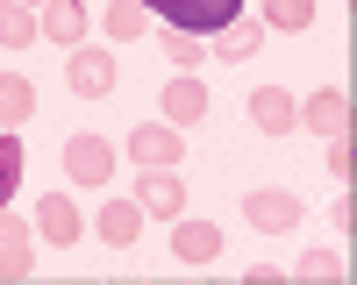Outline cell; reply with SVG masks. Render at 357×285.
Wrapping results in <instances>:
<instances>
[{"instance_id": "6da1fadb", "label": "cell", "mask_w": 357, "mask_h": 285, "mask_svg": "<svg viewBox=\"0 0 357 285\" xmlns=\"http://www.w3.org/2000/svg\"><path fill=\"white\" fill-rule=\"evenodd\" d=\"M143 15H165V28H186V36H215L243 15V0H143Z\"/></svg>"}, {"instance_id": "7a4b0ae2", "label": "cell", "mask_w": 357, "mask_h": 285, "mask_svg": "<svg viewBox=\"0 0 357 285\" xmlns=\"http://www.w3.org/2000/svg\"><path fill=\"white\" fill-rule=\"evenodd\" d=\"M301 193H286V186H257V193H243V221L250 228H264V236H286V228H301Z\"/></svg>"}, {"instance_id": "3957f363", "label": "cell", "mask_w": 357, "mask_h": 285, "mask_svg": "<svg viewBox=\"0 0 357 285\" xmlns=\"http://www.w3.org/2000/svg\"><path fill=\"white\" fill-rule=\"evenodd\" d=\"M122 150H129V164H143V171H151V164H178V157H186V129H172V122H136Z\"/></svg>"}, {"instance_id": "277c9868", "label": "cell", "mask_w": 357, "mask_h": 285, "mask_svg": "<svg viewBox=\"0 0 357 285\" xmlns=\"http://www.w3.org/2000/svg\"><path fill=\"white\" fill-rule=\"evenodd\" d=\"M136 207L158 214V221L186 214V179H178V164H151V171H143V179H136Z\"/></svg>"}, {"instance_id": "5b68a950", "label": "cell", "mask_w": 357, "mask_h": 285, "mask_svg": "<svg viewBox=\"0 0 357 285\" xmlns=\"http://www.w3.org/2000/svg\"><path fill=\"white\" fill-rule=\"evenodd\" d=\"M114 79H122V72H114V50H72L65 57V86L79 100H107Z\"/></svg>"}, {"instance_id": "8992f818", "label": "cell", "mask_w": 357, "mask_h": 285, "mask_svg": "<svg viewBox=\"0 0 357 285\" xmlns=\"http://www.w3.org/2000/svg\"><path fill=\"white\" fill-rule=\"evenodd\" d=\"M65 171H72V186H107L114 179V142L107 136H72L65 142Z\"/></svg>"}, {"instance_id": "52a82bcc", "label": "cell", "mask_w": 357, "mask_h": 285, "mask_svg": "<svg viewBox=\"0 0 357 285\" xmlns=\"http://www.w3.org/2000/svg\"><path fill=\"white\" fill-rule=\"evenodd\" d=\"M172 256L178 264H215L222 256V228L200 214H172Z\"/></svg>"}, {"instance_id": "ba28073f", "label": "cell", "mask_w": 357, "mask_h": 285, "mask_svg": "<svg viewBox=\"0 0 357 285\" xmlns=\"http://www.w3.org/2000/svg\"><path fill=\"white\" fill-rule=\"evenodd\" d=\"M243 107H250V122H257L264 136H293V129H301V100H293L286 86H257Z\"/></svg>"}, {"instance_id": "9c48e42d", "label": "cell", "mask_w": 357, "mask_h": 285, "mask_svg": "<svg viewBox=\"0 0 357 285\" xmlns=\"http://www.w3.org/2000/svg\"><path fill=\"white\" fill-rule=\"evenodd\" d=\"M36 236L57 243V250L86 236V228H79V207H72V193H43V200H36Z\"/></svg>"}, {"instance_id": "30bf717a", "label": "cell", "mask_w": 357, "mask_h": 285, "mask_svg": "<svg viewBox=\"0 0 357 285\" xmlns=\"http://www.w3.org/2000/svg\"><path fill=\"white\" fill-rule=\"evenodd\" d=\"M165 122H172V129H193V122H207V86H200L193 72H178V79L165 86Z\"/></svg>"}, {"instance_id": "8fae6325", "label": "cell", "mask_w": 357, "mask_h": 285, "mask_svg": "<svg viewBox=\"0 0 357 285\" xmlns=\"http://www.w3.org/2000/svg\"><path fill=\"white\" fill-rule=\"evenodd\" d=\"M257 43H264V22H257V15H236L229 28H215V36H207V57L243 65V57H257Z\"/></svg>"}, {"instance_id": "7c38bea8", "label": "cell", "mask_w": 357, "mask_h": 285, "mask_svg": "<svg viewBox=\"0 0 357 285\" xmlns=\"http://www.w3.org/2000/svg\"><path fill=\"white\" fill-rule=\"evenodd\" d=\"M301 122H307L314 136H350V100L336 93V86H321V93L301 100Z\"/></svg>"}, {"instance_id": "4fadbf2b", "label": "cell", "mask_w": 357, "mask_h": 285, "mask_svg": "<svg viewBox=\"0 0 357 285\" xmlns=\"http://www.w3.org/2000/svg\"><path fill=\"white\" fill-rule=\"evenodd\" d=\"M93 236H100L107 250H129V243L143 236V207H136V200H107L100 221H93Z\"/></svg>"}, {"instance_id": "5bb4252c", "label": "cell", "mask_w": 357, "mask_h": 285, "mask_svg": "<svg viewBox=\"0 0 357 285\" xmlns=\"http://www.w3.org/2000/svg\"><path fill=\"white\" fill-rule=\"evenodd\" d=\"M36 28H43L50 43L79 50V36H86V8H79V0H43V8H36Z\"/></svg>"}, {"instance_id": "9a60e30c", "label": "cell", "mask_w": 357, "mask_h": 285, "mask_svg": "<svg viewBox=\"0 0 357 285\" xmlns=\"http://www.w3.org/2000/svg\"><path fill=\"white\" fill-rule=\"evenodd\" d=\"M29 114H36V86L22 72H0V129H22Z\"/></svg>"}, {"instance_id": "2e32d148", "label": "cell", "mask_w": 357, "mask_h": 285, "mask_svg": "<svg viewBox=\"0 0 357 285\" xmlns=\"http://www.w3.org/2000/svg\"><path fill=\"white\" fill-rule=\"evenodd\" d=\"M257 22L279 28V36H301V28L314 22V0H257Z\"/></svg>"}, {"instance_id": "e0dca14e", "label": "cell", "mask_w": 357, "mask_h": 285, "mask_svg": "<svg viewBox=\"0 0 357 285\" xmlns=\"http://www.w3.org/2000/svg\"><path fill=\"white\" fill-rule=\"evenodd\" d=\"M43 28H36V8H22V0H0V43L8 50H29Z\"/></svg>"}, {"instance_id": "ac0fdd59", "label": "cell", "mask_w": 357, "mask_h": 285, "mask_svg": "<svg viewBox=\"0 0 357 285\" xmlns=\"http://www.w3.org/2000/svg\"><path fill=\"white\" fill-rule=\"evenodd\" d=\"M158 50L172 57L178 72H193V65H207V36H186V28H165V22H158Z\"/></svg>"}, {"instance_id": "d6986e66", "label": "cell", "mask_w": 357, "mask_h": 285, "mask_svg": "<svg viewBox=\"0 0 357 285\" xmlns=\"http://www.w3.org/2000/svg\"><path fill=\"white\" fill-rule=\"evenodd\" d=\"M143 28H151V15H143V0H107V36H114V43L143 36Z\"/></svg>"}, {"instance_id": "ffe728a7", "label": "cell", "mask_w": 357, "mask_h": 285, "mask_svg": "<svg viewBox=\"0 0 357 285\" xmlns=\"http://www.w3.org/2000/svg\"><path fill=\"white\" fill-rule=\"evenodd\" d=\"M22 186V136L0 129V207H8V193Z\"/></svg>"}, {"instance_id": "44dd1931", "label": "cell", "mask_w": 357, "mask_h": 285, "mask_svg": "<svg viewBox=\"0 0 357 285\" xmlns=\"http://www.w3.org/2000/svg\"><path fill=\"white\" fill-rule=\"evenodd\" d=\"M29 264H36V250H29L22 236H0V285H15V278H29Z\"/></svg>"}, {"instance_id": "7402d4cb", "label": "cell", "mask_w": 357, "mask_h": 285, "mask_svg": "<svg viewBox=\"0 0 357 285\" xmlns=\"http://www.w3.org/2000/svg\"><path fill=\"white\" fill-rule=\"evenodd\" d=\"M293 278H343V256L336 250H307L301 264H293Z\"/></svg>"}, {"instance_id": "603a6c76", "label": "cell", "mask_w": 357, "mask_h": 285, "mask_svg": "<svg viewBox=\"0 0 357 285\" xmlns=\"http://www.w3.org/2000/svg\"><path fill=\"white\" fill-rule=\"evenodd\" d=\"M329 171L350 186V171H357V150H350V136H329Z\"/></svg>"}, {"instance_id": "cb8c5ba5", "label": "cell", "mask_w": 357, "mask_h": 285, "mask_svg": "<svg viewBox=\"0 0 357 285\" xmlns=\"http://www.w3.org/2000/svg\"><path fill=\"white\" fill-rule=\"evenodd\" d=\"M329 221H336V228H343V236H350V228H357V200H350V186H343V193H336V214H329Z\"/></svg>"}, {"instance_id": "d4e9b609", "label": "cell", "mask_w": 357, "mask_h": 285, "mask_svg": "<svg viewBox=\"0 0 357 285\" xmlns=\"http://www.w3.org/2000/svg\"><path fill=\"white\" fill-rule=\"evenodd\" d=\"M243 278H250V285H286V271H279V264H250Z\"/></svg>"}, {"instance_id": "484cf974", "label": "cell", "mask_w": 357, "mask_h": 285, "mask_svg": "<svg viewBox=\"0 0 357 285\" xmlns=\"http://www.w3.org/2000/svg\"><path fill=\"white\" fill-rule=\"evenodd\" d=\"M22 8H43V0H22Z\"/></svg>"}]
</instances>
